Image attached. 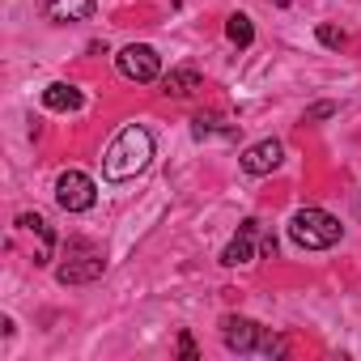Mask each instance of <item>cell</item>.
I'll use <instances>...</instances> for the list:
<instances>
[{
	"mask_svg": "<svg viewBox=\"0 0 361 361\" xmlns=\"http://www.w3.org/2000/svg\"><path fill=\"white\" fill-rule=\"evenodd\" d=\"M115 64H119V73H123L128 81H140V85L157 81V73H161V56H157L149 43H128V47L115 56Z\"/></svg>",
	"mask_w": 361,
	"mask_h": 361,
	"instance_id": "obj_3",
	"label": "cell"
},
{
	"mask_svg": "<svg viewBox=\"0 0 361 361\" xmlns=\"http://www.w3.org/2000/svg\"><path fill=\"white\" fill-rule=\"evenodd\" d=\"M319 43H323V47H344V30H336V26H319Z\"/></svg>",
	"mask_w": 361,
	"mask_h": 361,
	"instance_id": "obj_13",
	"label": "cell"
},
{
	"mask_svg": "<svg viewBox=\"0 0 361 361\" xmlns=\"http://www.w3.org/2000/svg\"><path fill=\"white\" fill-rule=\"evenodd\" d=\"M94 178L90 174H81V170H64L60 178H56V200H60V209L64 213H85V209H94Z\"/></svg>",
	"mask_w": 361,
	"mask_h": 361,
	"instance_id": "obj_4",
	"label": "cell"
},
{
	"mask_svg": "<svg viewBox=\"0 0 361 361\" xmlns=\"http://www.w3.org/2000/svg\"><path fill=\"white\" fill-rule=\"evenodd\" d=\"M94 9H98V0H51L56 22H85V18H94Z\"/></svg>",
	"mask_w": 361,
	"mask_h": 361,
	"instance_id": "obj_11",
	"label": "cell"
},
{
	"mask_svg": "<svg viewBox=\"0 0 361 361\" xmlns=\"http://www.w3.org/2000/svg\"><path fill=\"white\" fill-rule=\"evenodd\" d=\"M204 81H200V73L196 68H170L166 77H161V94L166 98H188V94H196Z\"/></svg>",
	"mask_w": 361,
	"mask_h": 361,
	"instance_id": "obj_9",
	"label": "cell"
},
{
	"mask_svg": "<svg viewBox=\"0 0 361 361\" xmlns=\"http://www.w3.org/2000/svg\"><path fill=\"white\" fill-rule=\"evenodd\" d=\"M221 340H226V348H230V353H255V348H259V340H264V331H259V323L230 314V319L221 323Z\"/></svg>",
	"mask_w": 361,
	"mask_h": 361,
	"instance_id": "obj_6",
	"label": "cell"
},
{
	"mask_svg": "<svg viewBox=\"0 0 361 361\" xmlns=\"http://www.w3.org/2000/svg\"><path fill=\"white\" fill-rule=\"evenodd\" d=\"M226 35H230V43H238V47H251V39H255V26H251V18H247V13H234V18L226 22Z\"/></svg>",
	"mask_w": 361,
	"mask_h": 361,
	"instance_id": "obj_12",
	"label": "cell"
},
{
	"mask_svg": "<svg viewBox=\"0 0 361 361\" xmlns=\"http://www.w3.org/2000/svg\"><path fill=\"white\" fill-rule=\"evenodd\" d=\"M43 106H47V111H77V106H81V90L56 81V85L43 90Z\"/></svg>",
	"mask_w": 361,
	"mask_h": 361,
	"instance_id": "obj_10",
	"label": "cell"
},
{
	"mask_svg": "<svg viewBox=\"0 0 361 361\" xmlns=\"http://www.w3.org/2000/svg\"><path fill=\"white\" fill-rule=\"evenodd\" d=\"M289 238L306 251H323V247L340 243V221L323 209H298L293 221H289Z\"/></svg>",
	"mask_w": 361,
	"mask_h": 361,
	"instance_id": "obj_2",
	"label": "cell"
},
{
	"mask_svg": "<svg viewBox=\"0 0 361 361\" xmlns=\"http://www.w3.org/2000/svg\"><path fill=\"white\" fill-rule=\"evenodd\" d=\"M281 157H285V145L281 140H259V145H251L243 153V170L247 174H272L281 166Z\"/></svg>",
	"mask_w": 361,
	"mask_h": 361,
	"instance_id": "obj_7",
	"label": "cell"
},
{
	"mask_svg": "<svg viewBox=\"0 0 361 361\" xmlns=\"http://www.w3.org/2000/svg\"><path fill=\"white\" fill-rule=\"evenodd\" d=\"M327 115H336V106H331V102H319V106L306 111V123H310V119H327Z\"/></svg>",
	"mask_w": 361,
	"mask_h": 361,
	"instance_id": "obj_14",
	"label": "cell"
},
{
	"mask_svg": "<svg viewBox=\"0 0 361 361\" xmlns=\"http://www.w3.org/2000/svg\"><path fill=\"white\" fill-rule=\"evenodd\" d=\"M153 157V136L140 128V123H128L102 153V174L115 178V183H123V178H136Z\"/></svg>",
	"mask_w": 361,
	"mask_h": 361,
	"instance_id": "obj_1",
	"label": "cell"
},
{
	"mask_svg": "<svg viewBox=\"0 0 361 361\" xmlns=\"http://www.w3.org/2000/svg\"><path fill=\"white\" fill-rule=\"evenodd\" d=\"M178 353H183L188 361H196V340H192L188 331H183V336H178Z\"/></svg>",
	"mask_w": 361,
	"mask_h": 361,
	"instance_id": "obj_15",
	"label": "cell"
},
{
	"mask_svg": "<svg viewBox=\"0 0 361 361\" xmlns=\"http://www.w3.org/2000/svg\"><path fill=\"white\" fill-rule=\"evenodd\" d=\"M73 255L77 259H68L56 276H60V285H85V281H98L102 272H106V259L94 251V247H85V243H73Z\"/></svg>",
	"mask_w": 361,
	"mask_h": 361,
	"instance_id": "obj_5",
	"label": "cell"
},
{
	"mask_svg": "<svg viewBox=\"0 0 361 361\" xmlns=\"http://www.w3.org/2000/svg\"><path fill=\"white\" fill-rule=\"evenodd\" d=\"M255 234H259V221H243V230L230 238V247L221 251V264L226 268H243L255 259Z\"/></svg>",
	"mask_w": 361,
	"mask_h": 361,
	"instance_id": "obj_8",
	"label": "cell"
}]
</instances>
